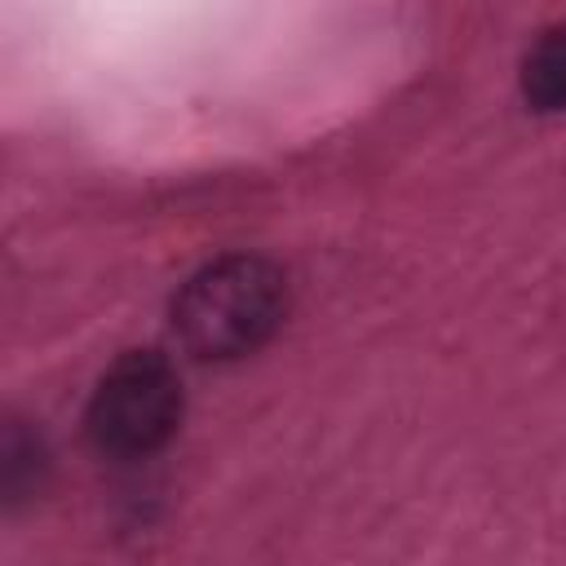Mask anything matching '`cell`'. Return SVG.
Wrapping results in <instances>:
<instances>
[{
	"label": "cell",
	"mask_w": 566,
	"mask_h": 566,
	"mask_svg": "<svg viewBox=\"0 0 566 566\" xmlns=\"http://www.w3.org/2000/svg\"><path fill=\"white\" fill-rule=\"evenodd\" d=\"M283 274L261 256H221L203 265L172 301V327L199 358L256 349L283 318Z\"/></svg>",
	"instance_id": "1"
},
{
	"label": "cell",
	"mask_w": 566,
	"mask_h": 566,
	"mask_svg": "<svg viewBox=\"0 0 566 566\" xmlns=\"http://www.w3.org/2000/svg\"><path fill=\"white\" fill-rule=\"evenodd\" d=\"M181 416V380L155 349L124 354L93 389L88 438L106 455H150L164 447Z\"/></svg>",
	"instance_id": "2"
},
{
	"label": "cell",
	"mask_w": 566,
	"mask_h": 566,
	"mask_svg": "<svg viewBox=\"0 0 566 566\" xmlns=\"http://www.w3.org/2000/svg\"><path fill=\"white\" fill-rule=\"evenodd\" d=\"M522 93L539 111H566V22L539 35L522 66Z\"/></svg>",
	"instance_id": "3"
}]
</instances>
